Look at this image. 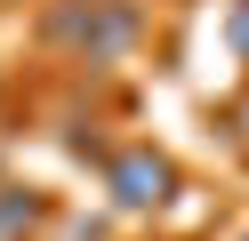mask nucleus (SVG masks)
<instances>
[{
  "mask_svg": "<svg viewBox=\"0 0 249 241\" xmlns=\"http://www.w3.org/2000/svg\"><path fill=\"white\" fill-rule=\"evenodd\" d=\"M169 185H177V177H169V161L153 153V145H129V153L105 161V193H113L121 209H161Z\"/></svg>",
  "mask_w": 249,
  "mask_h": 241,
  "instance_id": "f257e3e1",
  "label": "nucleus"
},
{
  "mask_svg": "<svg viewBox=\"0 0 249 241\" xmlns=\"http://www.w3.org/2000/svg\"><path fill=\"white\" fill-rule=\"evenodd\" d=\"M56 32H72L81 56H113V48L137 32V16L121 8V0H89V8H65V16H56Z\"/></svg>",
  "mask_w": 249,
  "mask_h": 241,
  "instance_id": "f03ea898",
  "label": "nucleus"
},
{
  "mask_svg": "<svg viewBox=\"0 0 249 241\" xmlns=\"http://www.w3.org/2000/svg\"><path fill=\"white\" fill-rule=\"evenodd\" d=\"M33 217H40V201H33V193H0V241H8V233H24Z\"/></svg>",
  "mask_w": 249,
  "mask_h": 241,
  "instance_id": "7ed1b4c3",
  "label": "nucleus"
},
{
  "mask_svg": "<svg viewBox=\"0 0 249 241\" xmlns=\"http://www.w3.org/2000/svg\"><path fill=\"white\" fill-rule=\"evenodd\" d=\"M233 32H241V48H249V8H241V16H233Z\"/></svg>",
  "mask_w": 249,
  "mask_h": 241,
  "instance_id": "20e7f679",
  "label": "nucleus"
}]
</instances>
